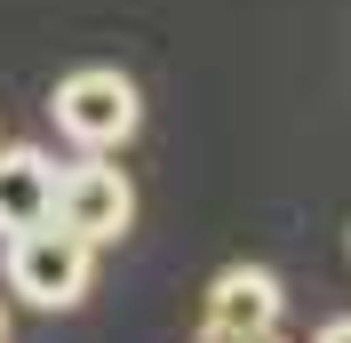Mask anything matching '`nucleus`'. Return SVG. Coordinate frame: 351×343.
Masks as SVG:
<instances>
[{
    "instance_id": "f257e3e1",
    "label": "nucleus",
    "mask_w": 351,
    "mask_h": 343,
    "mask_svg": "<svg viewBox=\"0 0 351 343\" xmlns=\"http://www.w3.org/2000/svg\"><path fill=\"white\" fill-rule=\"evenodd\" d=\"M88 272H96V239L64 232V224H32L8 239V296L40 303V311H72L88 296Z\"/></svg>"
},
{
    "instance_id": "f03ea898",
    "label": "nucleus",
    "mask_w": 351,
    "mask_h": 343,
    "mask_svg": "<svg viewBox=\"0 0 351 343\" xmlns=\"http://www.w3.org/2000/svg\"><path fill=\"white\" fill-rule=\"evenodd\" d=\"M56 128L72 136L80 152H120L136 136V120H144V96H136L128 72H112V64H80L56 80Z\"/></svg>"
},
{
    "instance_id": "7ed1b4c3",
    "label": "nucleus",
    "mask_w": 351,
    "mask_h": 343,
    "mask_svg": "<svg viewBox=\"0 0 351 343\" xmlns=\"http://www.w3.org/2000/svg\"><path fill=\"white\" fill-rule=\"evenodd\" d=\"M280 311H287V296H280V279L263 272V263H223V272L208 279L199 327H208V335L256 343V335H271V327H280Z\"/></svg>"
},
{
    "instance_id": "20e7f679",
    "label": "nucleus",
    "mask_w": 351,
    "mask_h": 343,
    "mask_svg": "<svg viewBox=\"0 0 351 343\" xmlns=\"http://www.w3.org/2000/svg\"><path fill=\"white\" fill-rule=\"evenodd\" d=\"M56 224L80 239H96V248H112V239H128L136 224V184L120 168H104V160H88V168L64 176V192H56Z\"/></svg>"
},
{
    "instance_id": "39448f33",
    "label": "nucleus",
    "mask_w": 351,
    "mask_h": 343,
    "mask_svg": "<svg viewBox=\"0 0 351 343\" xmlns=\"http://www.w3.org/2000/svg\"><path fill=\"white\" fill-rule=\"evenodd\" d=\"M56 192H64V176L56 160L32 144H0V232L16 239L32 224H56Z\"/></svg>"
},
{
    "instance_id": "423d86ee",
    "label": "nucleus",
    "mask_w": 351,
    "mask_h": 343,
    "mask_svg": "<svg viewBox=\"0 0 351 343\" xmlns=\"http://www.w3.org/2000/svg\"><path fill=\"white\" fill-rule=\"evenodd\" d=\"M311 343H351V320H328V327H319Z\"/></svg>"
},
{
    "instance_id": "0eeeda50",
    "label": "nucleus",
    "mask_w": 351,
    "mask_h": 343,
    "mask_svg": "<svg viewBox=\"0 0 351 343\" xmlns=\"http://www.w3.org/2000/svg\"><path fill=\"white\" fill-rule=\"evenodd\" d=\"M199 343H240V335H208V327H199Z\"/></svg>"
},
{
    "instance_id": "6e6552de",
    "label": "nucleus",
    "mask_w": 351,
    "mask_h": 343,
    "mask_svg": "<svg viewBox=\"0 0 351 343\" xmlns=\"http://www.w3.org/2000/svg\"><path fill=\"white\" fill-rule=\"evenodd\" d=\"M0 343H8V303H0Z\"/></svg>"
},
{
    "instance_id": "1a4fd4ad",
    "label": "nucleus",
    "mask_w": 351,
    "mask_h": 343,
    "mask_svg": "<svg viewBox=\"0 0 351 343\" xmlns=\"http://www.w3.org/2000/svg\"><path fill=\"white\" fill-rule=\"evenodd\" d=\"M256 343H280V327H271V335H256Z\"/></svg>"
},
{
    "instance_id": "9d476101",
    "label": "nucleus",
    "mask_w": 351,
    "mask_h": 343,
    "mask_svg": "<svg viewBox=\"0 0 351 343\" xmlns=\"http://www.w3.org/2000/svg\"><path fill=\"white\" fill-rule=\"evenodd\" d=\"M343 248H351V232H343Z\"/></svg>"
}]
</instances>
